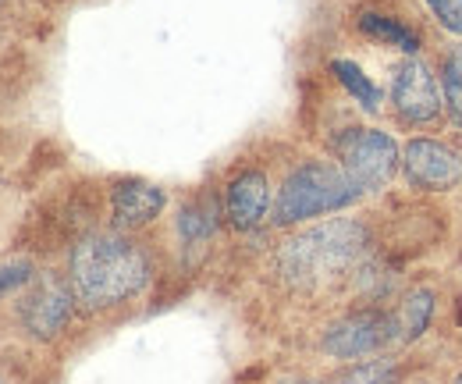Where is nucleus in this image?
<instances>
[{"mask_svg":"<svg viewBox=\"0 0 462 384\" xmlns=\"http://www.w3.org/2000/svg\"><path fill=\"white\" fill-rule=\"evenodd\" d=\"M68 281L79 303H86L89 310H104L146 288L150 260L132 239L117 231H93L75 242Z\"/></svg>","mask_w":462,"mask_h":384,"instance_id":"obj_1","label":"nucleus"},{"mask_svg":"<svg viewBox=\"0 0 462 384\" xmlns=\"http://www.w3.org/2000/svg\"><path fill=\"white\" fill-rule=\"evenodd\" d=\"M370 231L359 220H328L317 224L302 235L289 239L278 249V271L289 277L291 285L313 288L331 277L346 275L348 267L366 253Z\"/></svg>","mask_w":462,"mask_h":384,"instance_id":"obj_2","label":"nucleus"},{"mask_svg":"<svg viewBox=\"0 0 462 384\" xmlns=\"http://www.w3.org/2000/svg\"><path fill=\"white\" fill-rule=\"evenodd\" d=\"M363 196V189L348 178L342 167L313 161V164L295 167L274 203V224H295V220L346 211Z\"/></svg>","mask_w":462,"mask_h":384,"instance_id":"obj_3","label":"nucleus"},{"mask_svg":"<svg viewBox=\"0 0 462 384\" xmlns=\"http://www.w3.org/2000/svg\"><path fill=\"white\" fill-rule=\"evenodd\" d=\"M335 150H338L342 171L363 192L384 189L392 182V174L399 171V161H402L395 139L388 132H377V128H348L338 136Z\"/></svg>","mask_w":462,"mask_h":384,"instance_id":"obj_4","label":"nucleus"},{"mask_svg":"<svg viewBox=\"0 0 462 384\" xmlns=\"http://www.w3.org/2000/svg\"><path fill=\"white\" fill-rule=\"evenodd\" d=\"M395 331H399L395 317H388L381 310H359L324 331V352H331L338 360H359V356L381 352L395 338Z\"/></svg>","mask_w":462,"mask_h":384,"instance_id":"obj_5","label":"nucleus"},{"mask_svg":"<svg viewBox=\"0 0 462 384\" xmlns=\"http://www.w3.org/2000/svg\"><path fill=\"white\" fill-rule=\"evenodd\" d=\"M402 167L405 178L427 192H448L462 182V154L445 143H434V139L405 143Z\"/></svg>","mask_w":462,"mask_h":384,"instance_id":"obj_6","label":"nucleus"},{"mask_svg":"<svg viewBox=\"0 0 462 384\" xmlns=\"http://www.w3.org/2000/svg\"><path fill=\"white\" fill-rule=\"evenodd\" d=\"M71 310H75V292L60 281V277L47 275L40 277V285L22 299V324L32 338H58L64 324L71 321Z\"/></svg>","mask_w":462,"mask_h":384,"instance_id":"obj_7","label":"nucleus"},{"mask_svg":"<svg viewBox=\"0 0 462 384\" xmlns=\"http://www.w3.org/2000/svg\"><path fill=\"white\" fill-rule=\"evenodd\" d=\"M392 104L399 110L405 125H427L441 114V97H438V82L430 75L427 64H420L416 57H409L395 71V86H392Z\"/></svg>","mask_w":462,"mask_h":384,"instance_id":"obj_8","label":"nucleus"},{"mask_svg":"<svg viewBox=\"0 0 462 384\" xmlns=\"http://www.w3.org/2000/svg\"><path fill=\"white\" fill-rule=\"evenodd\" d=\"M267 207H271V182H267L263 171H242L228 182L225 214H228L231 228L253 231L260 220L267 218Z\"/></svg>","mask_w":462,"mask_h":384,"instance_id":"obj_9","label":"nucleus"},{"mask_svg":"<svg viewBox=\"0 0 462 384\" xmlns=\"http://www.w3.org/2000/svg\"><path fill=\"white\" fill-rule=\"evenodd\" d=\"M168 196L161 185L153 182H139V178H128V182H117L115 192H111V214H115L117 228H143L164 211Z\"/></svg>","mask_w":462,"mask_h":384,"instance_id":"obj_10","label":"nucleus"},{"mask_svg":"<svg viewBox=\"0 0 462 384\" xmlns=\"http://www.w3.org/2000/svg\"><path fill=\"white\" fill-rule=\"evenodd\" d=\"M214 231H217V207H214V200H196V203L181 207V214H178V239H181L185 249H196V253L207 249Z\"/></svg>","mask_w":462,"mask_h":384,"instance_id":"obj_11","label":"nucleus"},{"mask_svg":"<svg viewBox=\"0 0 462 384\" xmlns=\"http://www.w3.org/2000/svg\"><path fill=\"white\" fill-rule=\"evenodd\" d=\"M359 29H363L366 36H374V40H384V43L399 47V51H405V54H416V51H420V36H416L409 25L395 22V18H388V14L363 11V14H359Z\"/></svg>","mask_w":462,"mask_h":384,"instance_id":"obj_12","label":"nucleus"},{"mask_svg":"<svg viewBox=\"0 0 462 384\" xmlns=\"http://www.w3.org/2000/svg\"><path fill=\"white\" fill-rule=\"evenodd\" d=\"M331 75H335L348 93H352V100H359L366 110L381 108V89L363 75V68H359V64H352V61H346V57H335V61H331Z\"/></svg>","mask_w":462,"mask_h":384,"instance_id":"obj_13","label":"nucleus"},{"mask_svg":"<svg viewBox=\"0 0 462 384\" xmlns=\"http://www.w3.org/2000/svg\"><path fill=\"white\" fill-rule=\"evenodd\" d=\"M430 317H434V292L430 288H416V292H409L402 303V310H399V331H402V338H420L427 324H430Z\"/></svg>","mask_w":462,"mask_h":384,"instance_id":"obj_14","label":"nucleus"},{"mask_svg":"<svg viewBox=\"0 0 462 384\" xmlns=\"http://www.w3.org/2000/svg\"><path fill=\"white\" fill-rule=\"evenodd\" d=\"M441 79H445V108H448V117L462 128V43L448 51L445 64H441Z\"/></svg>","mask_w":462,"mask_h":384,"instance_id":"obj_15","label":"nucleus"},{"mask_svg":"<svg viewBox=\"0 0 462 384\" xmlns=\"http://www.w3.org/2000/svg\"><path fill=\"white\" fill-rule=\"evenodd\" d=\"M331 384H399V370L392 363H384V360H377V363H356V367L342 370Z\"/></svg>","mask_w":462,"mask_h":384,"instance_id":"obj_16","label":"nucleus"},{"mask_svg":"<svg viewBox=\"0 0 462 384\" xmlns=\"http://www.w3.org/2000/svg\"><path fill=\"white\" fill-rule=\"evenodd\" d=\"M430 11L438 14V22L448 29V33H459L462 36V0H427Z\"/></svg>","mask_w":462,"mask_h":384,"instance_id":"obj_17","label":"nucleus"},{"mask_svg":"<svg viewBox=\"0 0 462 384\" xmlns=\"http://www.w3.org/2000/svg\"><path fill=\"white\" fill-rule=\"evenodd\" d=\"M32 281V264H4L0 267V295L4 292H11V288H22V285H29Z\"/></svg>","mask_w":462,"mask_h":384,"instance_id":"obj_18","label":"nucleus"},{"mask_svg":"<svg viewBox=\"0 0 462 384\" xmlns=\"http://www.w3.org/2000/svg\"><path fill=\"white\" fill-rule=\"evenodd\" d=\"M285 384H313V381H285Z\"/></svg>","mask_w":462,"mask_h":384,"instance_id":"obj_19","label":"nucleus"},{"mask_svg":"<svg viewBox=\"0 0 462 384\" xmlns=\"http://www.w3.org/2000/svg\"><path fill=\"white\" fill-rule=\"evenodd\" d=\"M459 303H462V299H459ZM459 324H462V306H459Z\"/></svg>","mask_w":462,"mask_h":384,"instance_id":"obj_20","label":"nucleus"},{"mask_svg":"<svg viewBox=\"0 0 462 384\" xmlns=\"http://www.w3.org/2000/svg\"><path fill=\"white\" fill-rule=\"evenodd\" d=\"M456 384H462V374H459V378H456Z\"/></svg>","mask_w":462,"mask_h":384,"instance_id":"obj_21","label":"nucleus"}]
</instances>
